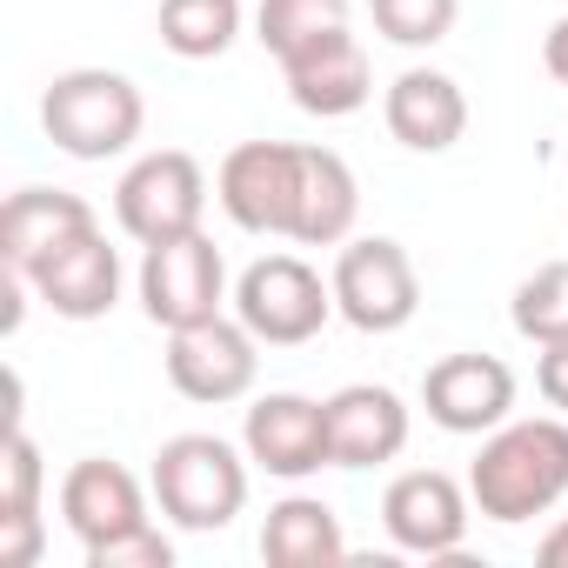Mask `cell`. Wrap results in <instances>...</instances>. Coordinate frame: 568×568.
Masks as SVG:
<instances>
[{
    "mask_svg": "<svg viewBox=\"0 0 568 568\" xmlns=\"http://www.w3.org/2000/svg\"><path fill=\"white\" fill-rule=\"evenodd\" d=\"M468 495H475V515H488L501 528L548 515L568 495V415L488 428L481 455L468 462Z\"/></svg>",
    "mask_w": 568,
    "mask_h": 568,
    "instance_id": "cell-1",
    "label": "cell"
},
{
    "mask_svg": "<svg viewBox=\"0 0 568 568\" xmlns=\"http://www.w3.org/2000/svg\"><path fill=\"white\" fill-rule=\"evenodd\" d=\"M41 128L61 154L74 161H114L141 141L148 128V101L128 74L114 68H68L48 81L41 94Z\"/></svg>",
    "mask_w": 568,
    "mask_h": 568,
    "instance_id": "cell-2",
    "label": "cell"
},
{
    "mask_svg": "<svg viewBox=\"0 0 568 568\" xmlns=\"http://www.w3.org/2000/svg\"><path fill=\"white\" fill-rule=\"evenodd\" d=\"M148 481L174 528L214 535L247 508V448H234L221 435H174V442H161Z\"/></svg>",
    "mask_w": 568,
    "mask_h": 568,
    "instance_id": "cell-3",
    "label": "cell"
},
{
    "mask_svg": "<svg viewBox=\"0 0 568 568\" xmlns=\"http://www.w3.org/2000/svg\"><path fill=\"white\" fill-rule=\"evenodd\" d=\"M234 315L261 348H302L335 315V281H322L302 254H261L234 281Z\"/></svg>",
    "mask_w": 568,
    "mask_h": 568,
    "instance_id": "cell-4",
    "label": "cell"
},
{
    "mask_svg": "<svg viewBox=\"0 0 568 568\" xmlns=\"http://www.w3.org/2000/svg\"><path fill=\"white\" fill-rule=\"evenodd\" d=\"M328 281H335V315L362 335H402L422 308V274H415L408 247L388 234L342 241Z\"/></svg>",
    "mask_w": 568,
    "mask_h": 568,
    "instance_id": "cell-5",
    "label": "cell"
},
{
    "mask_svg": "<svg viewBox=\"0 0 568 568\" xmlns=\"http://www.w3.org/2000/svg\"><path fill=\"white\" fill-rule=\"evenodd\" d=\"M201 214H207V174H201V161L181 154V148H154V154H141V161L114 181V221H121V234L141 241V247H161V241L194 234Z\"/></svg>",
    "mask_w": 568,
    "mask_h": 568,
    "instance_id": "cell-6",
    "label": "cell"
},
{
    "mask_svg": "<svg viewBox=\"0 0 568 568\" xmlns=\"http://www.w3.org/2000/svg\"><path fill=\"white\" fill-rule=\"evenodd\" d=\"M227 295V267H221V247L194 227L181 241H161V247H141V308L154 328H194V322H214Z\"/></svg>",
    "mask_w": 568,
    "mask_h": 568,
    "instance_id": "cell-7",
    "label": "cell"
},
{
    "mask_svg": "<svg viewBox=\"0 0 568 568\" xmlns=\"http://www.w3.org/2000/svg\"><path fill=\"white\" fill-rule=\"evenodd\" d=\"M214 201L241 234H295L302 201V148L295 141H241L214 174Z\"/></svg>",
    "mask_w": 568,
    "mask_h": 568,
    "instance_id": "cell-8",
    "label": "cell"
},
{
    "mask_svg": "<svg viewBox=\"0 0 568 568\" xmlns=\"http://www.w3.org/2000/svg\"><path fill=\"white\" fill-rule=\"evenodd\" d=\"M254 375H261V342L247 335L241 315L234 322L214 315V322H194V328L168 335V388L181 402L227 408V402L254 395Z\"/></svg>",
    "mask_w": 568,
    "mask_h": 568,
    "instance_id": "cell-9",
    "label": "cell"
},
{
    "mask_svg": "<svg viewBox=\"0 0 568 568\" xmlns=\"http://www.w3.org/2000/svg\"><path fill=\"white\" fill-rule=\"evenodd\" d=\"M468 515H475V495L442 468H408L382 495L388 541L402 555H422V561H455L462 541H468Z\"/></svg>",
    "mask_w": 568,
    "mask_h": 568,
    "instance_id": "cell-10",
    "label": "cell"
},
{
    "mask_svg": "<svg viewBox=\"0 0 568 568\" xmlns=\"http://www.w3.org/2000/svg\"><path fill=\"white\" fill-rule=\"evenodd\" d=\"M241 448L254 468H267L274 481H308L322 468H335L328 455V402H308V395H261L241 422Z\"/></svg>",
    "mask_w": 568,
    "mask_h": 568,
    "instance_id": "cell-11",
    "label": "cell"
},
{
    "mask_svg": "<svg viewBox=\"0 0 568 568\" xmlns=\"http://www.w3.org/2000/svg\"><path fill=\"white\" fill-rule=\"evenodd\" d=\"M422 408L448 435H488L515 415V368L501 355H442L422 375Z\"/></svg>",
    "mask_w": 568,
    "mask_h": 568,
    "instance_id": "cell-12",
    "label": "cell"
},
{
    "mask_svg": "<svg viewBox=\"0 0 568 568\" xmlns=\"http://www.w3.org/2000/svg\"><path fill=\"white\" fill-rule=\"evenodd\" d=\"M281 81H288V101H295L302 114H322V121L362 114L368 94H375L368 48L355 41V28H335V34L308 41L302 54H288V61H281Z\"/></svg>",
    "mask_w": 568,
    "mask_h": 568,
    "instance_id": "cell-13",
    "label": "cell"
},
{
    "mask_svg": "<svg viewBox=\"0 0 568 568\" xmlns=\"http://www.w3.org/2000/svg\"><path fill=\"white\" fill-rule=\"evenodd\" d=\"M28 288H34L61 322H101V315H114V302H121V254H114L108 234L94 227V234H81V241L41 254V261L28 267Z\"/></svg>",
    "mask_w": 568,
    "mask_h": 568,
    "instance_id": "cell-14",
    "label": "cell"
},
{
    "mask_svg": "<svg viewBox=\"0 0 568 568\" xmlns=\"http://www.w3.org/2000/svg\"><path fill=\"white\" fill-rule=\"evenodd\" d=\"M148 488H154V481H148ZM148 488H141L121 462L88 455V462H74V468L61 475V521H68V535H74L81 548H101V541H114V535H128V528H148Z\"/></svg>",
    "mask_w": 568,
    "mask_h": 568,
    "instance_id": "cell-15",
    "label": "cell"
},
{
    "mask_svg": "<svg viewBox=\"0 0 568 568\" xmlns=\"http://www.w3.org/2000/svg\"><path fill=\"white\" fill-rule=\"evenodd\" d=\"M382 121L408 154H448L468 134V94L442 68H402L382 94Z\"/></svg>",
    "mask_w": 568,
    "mask_h": 568,
    "instance_id": "cell-16",
    "label": "cell"
},
{
    "mask_svg": "<svg viewBox=\"0 0 568 568\" xmlns=\"http://www.w3.org/2000/svg\"><path fill=\"white\" fill-rule=\"evenodd\" d=\"M408 448V402L382 382H355L328 395V455L335 468H382Z\"/></svg>",
    "mask_w": 568,
    "mask_h": 568,
    "instance_id": "cell-17",
    "label": "cell"
},
{
    "mask_svg": "<svg viewBox=\"0 0 568 568\" xmlns=\"http://www.w3.org/2000/svg\"><path fill=\"white\" fill-rule=\"evenodd\" d=\"M94 227H101V221H94V207H88L81 194H68V187H14L8 207H0V261L28 274L41 254L81 241V234H94Z\"/></svg>",
    "mask_w": 568,
    "mask_h": 568,
    "instance_id": "cell-18",
    "label": "cell"
},
{
    "mask_svg": "<svg viewBox=\"0 0 568 568\" xmlns=\"http://www.w3.org/2000/svg\"><path fill=\"white\" fill-rule=\"evenodd\" d=\"M362 214V181L335 148H302V201H295V234L302 247H342L355 241Z\"/></svg>",
    "mask_w": 568,
    "mask_h": 568,
    "instance_id": "cell-19",
    "label": "cell"
},
{
    "mask_svg": "<svg viewBox=\"0 0 568 568\" xmlns=\"http://www.w3.org/2000/svg\"><path fill=\"white\" fill-rule=\"evenodd\" d=\"M261 555L274 568H335V561H348L342 515L322 495H281L261 521Z\"/></svg>",
    "mask_w": 568,
    "mask_h": 568,
    "instance_id": "cell-20",
    "label": "cell"
},
{
    "mask_svg": "<svg viewBox=\"0 0 568 568\" xmlns=\"http://www.w3.org/2000/svg\"><path fill=\"white\" fill-rule=\"evenodd\" d=\"M161 48L181 61H221L241 34V0H161Z\"/></svg>",
    "mask_w": 568,
    "mask_h": 568,
    "instance_id": "cell-21",
    "label": "cell"
},
{
    "mask_svg": "<svg viewBox=\"0 0 568 568\" xmlns=\"http://www.w3.org/2000/svg\"><path fill=\"white\" fill-rule=\"evenodd\" d=\"M348 14H355L348 0H261V8H254V41H261L274 61H288V54H302L308 41L348 28Z\"/></svg>",
    "mask_w": 568,
    "mask_h": 568,
    "instance_id": "cell-22",
    "label": "cell"
},
{
    "mask_svg": "<svg viewBox=\"0 0 568 568\" xmlns=\"http://www.w3.org/2000/svg\"><path fill=\"white\" fill-rule=\"evenodd\" d=\"M508 322H515V335L535 342V348L568 342V261H541V267L521 281L515 302H508Z\"/></svg>",
    "mask_w": 568,
    "mask_h": 568,
    "instance_id": "cell-23",
    "label": "cell"
},
{
    "mask_svg": "<svg viewBox=\"0 0 568 568\" xmlns=\"http://www.w3.org/2000/svg\"><path fill=\"white\" fill-rule=\"evenodd\" d=\"M375 34L395 48H442L462 21V0H368Z\"/></svg>",
    "mask_w": 568,
    "mask_h": 568,
    "instance_id": "cell-24",
    "label": "cell"
},
{
    "mask_svg": "<svg viewBox=\"0 0 568 568\" xmlns=\"http://www.w3.org/2000/svg\"><path fill=\"white\" fill-rule=\"evenodd\" d=\"M41 488H48V468H41L34 435L8 422V442H0V515H41Z\"/></svg>",
    "mask_w": 568,
    "mask_h": 568,
    "instance_id": "cell-25",
    "label": "cell"
},
{
    "mask_svg": "<svg viewBox=\"0 0 568 568\" xmlns=\"http://www.w3.org/2000/svg\"><path fill=\"white\" fill-rule=\"evenodd\" d=\"M88 555V568H174V541L148 521V528H128V535H114V541H101V548H81Z\"/></svg>",
    "mask_w": 568,
    "mask_h": 568,
    "instance_id": "cell-26",
    "label": "cell"
},
{
    "mask_svg": "<svg viewBox=\"0 0 568 568\" xmlns=\"http://www.w3.org/2000/svg\"><path fill=\"white\" fill-rule=\"evenodd\" d=\"M41 515H0V568H34L41 561Z\"/></svg>",
    "mask_w": 568,
    "mask_h": 568,
    "instance_id": "cell-27",
    "label": "cell"
},
{
    "mask_svg": "<svg viewBox=\"0 0 568 568\" xmlns=\"http://www.w3.org/2000/svg\"><path fill=\"white\" fill-rule=\"evenodd\" d=\"M535 388H541V402L555 415H568V342H548L535 355Z\"/></svg>",
    "mask_w": 568,
    "mask_h": 568,
    "instance_id": "cell-28",
    "label": "cell"
},
{
    "mask_svg": "<svg viewBox=\"0 0 568 568\" xmlns=\"http://www.w3.org/2000/svg\"><path fill=\"white\" fill-rule=\"evenodd\" d=\"M541 68L555 74V88H568V14L541 34Z\"/></svg>",
    "mask_w": 568,
    "mask_h": 568,
    "instance_id": "cell-29",
    "label": "cell"
},
{
    "mask_svg": "<svg viewBox=\"0 0 568 568\" xmlns=\"http://www.w3.org/2000/svg\"><path fill=\"white\" fill-rule=\"evenodd\" d=\"M535 561H541V568H568V515L535 541Z\"/></svg>",
    "mask_w": 568,
    "mask_h": 568,
    "instance_id": "cell-30",
    "label": "cell"
}]
</instances>
